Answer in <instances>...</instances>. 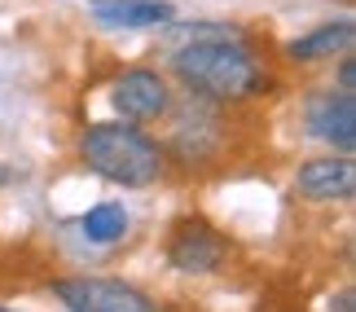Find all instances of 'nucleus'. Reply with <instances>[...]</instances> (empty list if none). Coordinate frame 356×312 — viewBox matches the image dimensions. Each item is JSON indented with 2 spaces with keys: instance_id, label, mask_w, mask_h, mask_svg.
<instances>
[{
  "instance_id": "nucleus-1",
  "label": "nucleus",
  "mask_w": 356,
  "mask_h": 312,
  "mask_svg": "<svg viewBox=\"0 0 356 312\" xmlns=\"http://www.w3.org/2000/svg\"><path fill=\"white\" fill-rule=\"evenodd\" d=\"M176 79L207 101H246L264 92L268 75L259 58L246 49V35L238 40H198V44L172 49Z\"/></svg>"
},
{
  "instance_id": "nucleus-2",
  "label": "nucleus",
  "mask_w": 356,
  "mask_h": 312,
  "mask_svg": "<svg viewBox=\"0 0 356 312\" xmlns=\"http://www.w3.org/2000/svg\"><path fill=\"white\" fill-rule=\"evenodd\" d=\"M79 158L88 163V172H97L102 181L123 189H145L163 176L159 141H149L145 132L128 124H92L79 137Z\"/></svg>"
},
{
  "instance_id": "nucleus-3",
  "label": "nucleus",
  "mask_w": 356,
  "mask_h": 312,
  "mask_svg": "<svg viewBox=\"0 0 356 312\" xmlns=\"http://www.w3.org/2000/svg\"><path fill=\"white\" fill-rule=\"evenodd\" d=\"M53 295L66 312H159L149 295L115 277H62L53 281Z\"/></svg>"
},
{
  "instance_id": "nucleus-4",
  "label": "nucleus",
  "mask_w": 356,
  "mask_h": 312,
  "mask_svg": "<svg viewBox=\"0 0 356 312\" xmlns=\"http://www.w3.org/2000/svg\"><path fill=\"white\" fill-rule=\"evenodd\" d=\"M229 255V242L207 220H181L168 242V264L176 273H216Z\"/></svg>"
},
{
  "instance_id": "nucleus-5",
  "label": "nucleus",
  "mask_w": 356,
  "mask_h": 312,
  "mask_svg": "<svg viewBox=\"0 0 356 312\" xmlns=\"http://www.w3.org/2000/svg\"><path fill=\"white\" fill-rule=\"evenodd\" d=\"M111 101H115V110L123 119L145 124V119L168 115L172 92H168V79H163L159 71H123L111 84Z\"/></svg>"
},
{
  "instance_id": "nucleus-6",
  "label": "nucleus",
  "mask_w": 356,
  "mask_h": 312,
  "mask_svg": "<svg viewBox=\"0 0 356 312\" xmlns=\"http://www.w3.org/2000/svg\"><path fill=\"white\" fill-rule=\"evenodd\" d=\"M295 189L308 202H348L356 194V163L348 154L343 158H312L299 167Z\"/></svg>"
},
{
  "instance_id": "nucleus-7",
  "label": "nucleus",
  "mask_w": 356,
  "mask_h": 312,
  "mask_svg": "<svg viewBox=\"0 0 356 312\" xmlns=\"http://www.w3.org/2000/svg\"><path fill=\"white\" fill-rule=\"evenodd\" d=\"M308 128H312V137H321V141L339 145L343 154H352L356 150V97L352 92H325L321 101H312Z\"/></svg>"
},
{
  "instance_id": "nucleus-8",
  "label": "nucleus",
  "mask_w": 356,
  "mask_h": 312,
  "mask_svg": "<svg viewBox=\"0 0 356 312\" xmlns=\"http://www.w3.org/2000/svg\"><path fill=\"white\" fill-rule=\"evenodd\" d=\"M356 44V22L352 18H334V22H321L317 31L299 35L286 44V58L291 62H321V58H343Z\"/></svg>"
},
{
  "instance_id": "nucleus-9",
  "label": "nucleus",
  "mask_w": 356,
  "mask_h": 312,
  "mask_svg": "<svg viewBox=\"0 0 356 312\" xmlns=\"http://www.w3.org/2000/svg\"><path fill=\"white\" fill-rule=\"evenodd\" d=\"M176 18L168 0H123V5H97L92 22L102 31H145V26H168Z\"/></svg>"
},
{
  "instance_id": "nucleus-10",
  "label": "nucleus",
  "mask_w": 356,
  "mask_h": 312,
  "mask_svg": "<svg viewBox=\"0 0 356 312\" xmlns=\"http://www.w3.org/2000/svg\"><path fill=\"white\" fill-rule=\"evenodd\" d=\"M79 229H84L88 242L111 247V242H123V233H128V211H123V202H97V207L79 215Z\"/></svg>"
},
{
  "instance_id": "nucleus-11",
  "label": "nucleus",
  "mask_w": 356,
  "mask_h": 312,
  "mask_svg": "<svg viewBox=\"0 0 356 312\" xmlns=\"http://www.w3.org/2000/svg\"><path fill=\"white\" fill-rule=\"evenodd\" d=\"M339 92H356V62L343 53V62H339Z\"/></svg>"
},
{
  "instance_id": "nucleus-12",
  "label": "nucleus",
  "mask_w": 356,
  "mask_h": 312,
  "mask_svg": "<svg viewBox=\"0 0 356 312\" xmlns=\"http://www.w3.org/2000/svg\"><path fill=\"white\" fill-rule=\"evenodd\" d=\"M334 312H352V290H343V295L334 299Z\"/></svg>"
},
{
  "instance_id": "nucleus-13",
  "label": "nucleus",
  "mask_w": 356,
  "mask_h": 312,
  "mask_svg": "<svg viewBox=\"0 0 356 312\" xmlns=\"http://www.w3.org/2000/svg\"><path fill=\"white\" fill-rule=\"evenodd\" d=\"M92 5H123V0H92Z\"/></svg>"
},
{
  "instance_id": "nucleus-14",
  "label": "nucleus",
  "mask_w": 356,
  "mask_h": 312,
  "mask_svg": "<svg viewBox=\"0 0 356 312\" xmlns=\"http://www.w3.org/2000/svg\"><path fill=\"white\" fill-rule=\"evenodd\" d=\"M9 181V167H0V185H5Z\"/></svg>"
},
{
  "instance_id": "nucleus-15",
  "label": "nucleus",
  "mask_w": 356,
  "mask_h": 312,
  "mask_svg": "<svg viewBox=\"0 0 356 312\" xmlns=\"http://www.w3.org/2000/svg\"><path fill=\"white\" fill-rule=\"evenodd\" d=\"M0 312H9V308H0Z\"/></svg>"
}]
</instances>
